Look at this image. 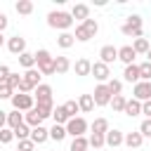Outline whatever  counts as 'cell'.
I'll list each match as a JSON object with an SVG mask.
<instances>
[{
	"label": "cell",
	"instance_id": "cell-1",
	"mask_svg": "<svg viewBox=\"0 0 151 151\" xmlns=\"http://www.w3.org/2000/svg\"><path fill=\"white\" fill-rule=\"evenodd\" d=\"M47 26L50 28H59L61 33H66L73 26V17H71V12H50L47 14Z\"/></svg>",
	"mask_w": 151,
	"mask_h": 151
},
{
	"label": "cell",
	"instance_id": "cell-2",
	"mask_svg": "<svg viewBox=\"0 0 151 151\" xmlns=\"http://www.w3.org/2000/svg\"><path fill=\"white\" fill-rule=\"evenodd\" d=\"M120 31H123V35H127V38H144L142 35V17L139 14H130L127 19H125V24L120 26Z\"/></svg>",
	"mask_w": 151,
	"mask_h": 151
},
{
	"label": "cell",
	"instance_id": "cell-3",
	"mask_svg": "<svg viewBox=\"0 0 151 151\" xmlns=\"http://www.w3.org/2000/svg\"><path fill=\"white\" fill-rule=\"evenodd\" d=\"M40 78H42V73H40L38 68H28V71L21 76V87H19V92L31 94V92L40 85Z\"/></svg>",
	"mask_w": 151,
	"mask_h": 151
},
{
	"label": "cell",
	"instance_id": "cell-4",
	"mask_svg": "<svg viewBox=\"0 0 151 151\" xmlns=\"http://www.w3.org/2000/svg\"><path fill=\"white\" fill-rule=\"evenodd\" d=\"M35 66L42 76H52L54 73V57L47 50H38L35 52Z\"/></svg>",
	"mask_w": 151,
	"mask_h": 151
},
{
	"label": "cell",
	"instance_id": "cell-5",
	"mask_svg": "<svg viewBox=\"0 0 151 151\" xmlns=\"http://www.w3.org/2000/svg\"><path fill=\"white\" fill-rule=\"evenodd\" d=\"M12 106H14V111H21V113H28L33 106H35V99H33V94H24V92H14V97H12Z\"/></svg>",
	"mask_w": 151,
	"mask_h": 151
},
{
	"label": "cell",
	"instance_id": "cell-6",
	"mask_svg": "<svg viewBox=\"0 0 151 151\" xmlns=\"http://www.w3.org/2000/svg\"><path fill=\"white\" fill-rule=\"evenodd\" d=\"M85 132H87V120L85 118L76 116V118H71L66 123V134H71V137H85Z\"/></svg>",
	"mask_w": 151,
	"mask_h": 151
},
{
	"label": "cell",
	"instance_id": "cell-7",
	"mask_svg": "<svg viewBox=\"0 0 151 151\" xmlns=\"http://www.w3.org/2000/svg\"><path fill=\"white\" fill-rule=\"evenodd\" d=\"M92 99H94V106H109L111 99H113V94L109 92V87H106L104 83H99V85L94 87V92H92Z\"/></svg>",
	"mask_w": 151,
	"mask_h": 151
},
{
	"label": "cell",
	"instance_id": "cell-8",
	"mask_svg": "<svg viewBox=\"0 0 151 151\" xmlns=\"http://www.w3.org/2000/svg\"><path fill=\"white\" fill-rule=\"evenodd\" d=\"M132 99H137V101H149L151 99V83L149 80H139L134 87H132Z\"/></svg>",
	"mask_w": 151,
	"mask_h": 151
},
{
	"label": "cell",
	"instance_id": "cell-9",
	"mask_svg": "<svg viewBox=\"0 0 151 151\" xmlns=\"http://www.w3.org/2000/svg\"><path fill=\"white\" fill-rule=\"evenodd\" d=\"M90 76H94L99 83H104V85H106V83L111 80V68H109L104 61H94V64H92V73H90Z\"/></svg>",
	"mask_w": 151,
	"mask_h": 151
},
{
	"label": "cell",
	"instance_id": "cell-10",
	"mask_svg": "<svg viewBox=\"0 0 151 151\" xmlns=\"http://www.w3.org/2000/svg\"><path fill=\"white\" fill-rule=\"evenodd\" d=\"M33 99L38 104H52V87L47 83H40L35 90H33Z\"/></svg>",
	"mask_w": 151,
	"mask_h": 151
},
{
	"label": "cell",
	"instance_id": "cell-11",
	"mask_svg": "<svg viewBox=\"0 0 151 151\" xmlns=\"http://www.w3.org/2000/svg\"><path fill=\"white\" fill-rule=\"evenodd\" d=\"M7 50L12 52V54H24L26 52V38H21V35H12L9 40H7Z\"/></svg>",
	"mask_w": 151,
	"mask_h": 151
},
{
	"label": "cell",
	"instance_id": "cell-12",
	"mask_svg": "<svg viewBox=\"0 0 151 151\" xmlns=\"http://www.w3.org/2000/svg\"><path fill=\"white\" fill-rule=\"evenodd\" d=\"M99 57H101L99 61H104V64L109 66V64H113V61L118 59V47H113V45H104V47L99 50Z\"/></svg>",
	"mask_w": 151,
	"mask_h": 151
},
{
	"label": "cell",
	"instance_id": "cell-13",
	"mask_svg": "<svg viewBox=\"0 0 151 151\" xmlns=\"http://www.w3.org/2000/svg\"><path fill=\"white\" fill-rule=\"evenodd\" d=\"M134 57H137V52H134L132 45H123V47H118V59H120L125 66L134 64Z\"/></svg>",
	"mask_w": 151,
	"mask_h": 151
},
{
	"label": "cell",
	"instance_id": "cell-14",
	"mask_svg": "<svg viewBox=\"0 0 151 151\" xmlns=\"http://www.w3.org/2000/svg\"><path fill=\"white\" fill-rule=\"evenodd\" d=\"M47 139H50V130H47V127L38 125V127L31 130V142H33V144H45Z\"/></svg>",
	"mask_w": 151,
	"mask_h": 151
},
{
	"label": "cell",
	"instance_id": "cell-15",
	"mask_svg": "<svg viewBox=\"0 0 151 151\" xmlns=\"http://www.w3.org/2000/svg\"><path fill=\"white\" fill-rule=\"evenodd\" d=\"M106 144H109L111 149H118L120 144H125V134H123L120 130H109V132H106Z\"/></svg>",
	"mask_w": 151,
	"mask_h": 151
},
{
	"label": "cell",
	"instance_id": "cell-16",
	"mask_svg": "<svg viewBox=\"0 0 151 151\" xmlns=\"http://www.w3.org/2000/svg\"><path fill=\"white\" fill-rule=\"evenodd\" d=\"M73 71H76V76H90V73H92V61L85 59V57H80V59L73 64Z\"/></svg>",
	"mask_w": 151,
	"mask_h": 151
},
{
	"label": "cell",
	"instance_id": "cell-17",
	"mask_svg": "<svg viewBox=\"0 0 151 151\" xmlns=\"http://www.w3.org/2000/svg\"><path fill=\"white\" fill-rule=\"evenodd\" d=\"M71 17H73V19H80V21H85V19H90V7H87L85 2H76V5H73V9H71Z\"/></svg>",
	"mask_w": 151,
	"mask_h": 151
},
{
	"label": "cell",
	"instance_id": "cell-18",
	"mask_svg": "<svg viewBox=\"0 0 151 151\" xmlns=\"http://www.w3.org/2000/svg\"><path fill=\"white\" fill-rule=\"evenodd\" d=\"M24 123H26V125H28L31 130H33V127H38V125L42 123V116L38 113V109H35V106H33V109H31L28 113H24Z\"/></svg>",
	"mask_w": 151,
	"mask_h": 151
},
{
	"label": "cell",
	"instance_id": "cell-19",
	"mask_svg": "<svg viewBox=\"0 0 151 151\" xmlns=\"http://www.w3.org/2000/svg\"><path fill=\"white\" fill-rule=\"evenodd\" d=\"M123 78L127 80V83H139L142 78H139V66L137 64H130V66H125V71H123Z\"/></svg>",
	"mask_w": 151,
	"mask_h": 151
},
{
	"label": "cell",
	"instance_id": "cell-20",
	"mask_svg": "<svg viewBox=\"0 0 151 151\" xmlns=\"http://www.w3.org/2000/svg\"><path fill=\"white\" fill-rule=\"evenodd\" d=\"M125 144H127L130 149H139V146L144 144L142 132H139V130H137V132H127V134H125Z\"/></svg>",
	"mask_w": 151,
	"mask_h": 151
},
{
	"label": "cell",
	"instance_id": "cell-21",
	"mask_svg": "<svg viewBox=\"0 0 151 151\" xmlns=\"http://www.w3.org/2000/svg\"><path fill=\"white\" fill-rule=\"evenodd\" d=\"M125 116H130V118H134V116H139L142 113V101H137V99H127V104H125V111H123Z\"/></svg>",
	"mask_w": 151,
	"mask_h": 151
},
{
	"label": "cell",
	"instance_id": "cell-22",
	"mask_svg": "<svg viewBox=\"0 0 151 151\" xmlns=\"http://www.w3.org/2000/svg\"><path fill=\"white\" fill-rule=\"evenodd\" d=\"M19 125H24V113H21V111H9V113H7V127L14 130V127H19Z\"/></svg>",
	"mask_w": 151,
	"mask_h": 151
},
{
	"label": "cell",
	"instance_id": "cell-23",
	"mask_svg": "<svg viewBox=\"0 0 151 151\" xmlns=\"http://www.w3.org/2000/svg\"><path fill=\"white\" fill-rule=\"evenodd\" d=\"M106 132H109V120H106V118H94V123H92V134L106 137Z\"/></svg>",
	"mask_w": 151,
	"mask_h": 151
},
{
	"label": "cell",
	"instance_id": "cell-24",
	"mask_svg": "<svg viewBox=\"0 0 151 151\" xmlns=\"http://www.w3.org/2000/svg\"><path fill=\"white\" fill-rule=\"evenodd\" d=\"M57 45H59L61 50H68V47H73V45H76V35L66 31V33H61V35L57 38Z\"/></svg>",
	"mask_w": 151,
	"mask_h": 151
},
{
	"label": "cell",
	"instance_id": "cell-25",
	"mask_svg": "<svg viewBox=\"0 0 151 151\" xmlns=\"http://www.w3.org/2000/svg\"><path fill=\"white\" fill-rule=\"evenodd\" d=\"M78 106H80L83 113H90V111L94 109V99H92V94H80V97H78Z\"/></svg>",
	"mask_w": 151,
	"mask_h": 151
},
{
	"label": "cell",
	"instance_id": "cell-26",
	"mask_svg": "<svg viewBox=\"0 0 151 151\" xmlns=\"http://www.w3.org/2000/svg\"><path fill=\"white\" fill-rule=\"evenodd\" d=\"M71 68V61H68V57H54V73H66Z\"/></svg>",
	"mask_w": 151,
	"mask_h": 151
},
{
	"label": "cell",
	"instance_id": "cell-27",
	"mask_svg": "<svg viewBox=\"0 0 151 151\" xmlns=\"http://www.w3.org/2000/svg\"><path fill=\"white\" fill-rule=\"evenodd\" d=\"M52 118H54V125H66L71 118H68V113L64 111V106H57L54 111H52Z\"/></svg>",
	"mask_w": 151,
	"mask_h": 151
},
{
	"label": "cell",
	"instance_id": "cell-28",
	"mask_svg": "<svg viewBox=\"0 0 151 151\" xmlns=\"http://www.w3.org/2000/svg\"><path fill=\"white\" fill-rule=\"evenodd\" d=\"M50 139L64 142V139H66V125H52V127H50Z\"/></svg>",
	"mask_w": 151,
	"mask_h": 151
},
{
	"label": "cell",
	"instance_id": "cell-29",
	"mask_svg": "<svg viewBox=\"0 0 151 151\" xmlns=\"http://www.w3.org/2000/svg\"><path fill=\"white\" fill-rule=\"evenodd\" d=\"M19 59V64L28 71V68H35V54H31V52H24V54H19L17 57Z\"/></svg>",
	"mask_w": 151,
	"mask_h": 151
},
{
	"label": "cell",
	"instance_id": "cell-30",
	"mask_svg": "<svg viewBox=\"0 0 151 151\" xmlns=\"http://www.w3.org/2000/svg\"><path fill=\"white\" fill-rule=\"evenodd\" d=\"M87 149H90V139L87 137H73L71 151H87Z\"/></svg>",
	"mask_w": 151,
	"mask_h": 151
},
{
	"label": "cell",
	"instance_id": "cell-31",
	"mask_svg": "<svg viewBox=\"0 0 151 151\" xmlns=\"http://www.w3.org/2000/svg\"><path fill=\"white\" fill-rule=\"evenodd\" d=\"M132 47H134V52H137V54H149V50H151V45H149V40H146V38H137Z\"/></svg>",
	"mask_w": 151,
	"mask_h": 151
},
{
	"label": "cell",
	"instance_id": "cell-32",
	"mask_svg": "<svg viewBox=\"0 0 151 151\" xmlns=\"http://www.w3.org/2000/svg\"><path fill=\"white\" fill-rule=\"evenodd\" d=\"M14 139H31V127L24 123V125H19V127H14Z\"/></svg>",
	"mask_w": 151,
	"mask_h": 151
},
{
	"label": "cell",
	"instance_id": "cell-33",
	"mask_svg": "<svg viewBox=\"0 0 151 151\" xmlns=\"http://www.w3.org/2000/svg\"><path fill=\"white\" fill-rule=\"evenodd\" d=\"M14 9H17L19 14H31V12H33V2H31V0H19V2L14 5Z\"/></svg>",
	"mask_w": 151,
	"mask_h": 151
},
{
	"label": "cell",
	"instance_id": "cell-34",
	"mask_svg": "<svg viewBox=\"0 0 151 151\" xmlns=\"http://www.w3.org/2000/svg\"><path fill=\"white\" fill-rule=\"evenodd\" d=\"M106 87H109V92L116 97V94H120V92H123V80H118V78H111V80L106 83Z\"/></svg>",
	"mask_w": 151,
	"mask_h": 151
},
{
	"label": "cell",
	"instance_id": "cell-35",
	"mask_svg": "<svg viewBox=\"0 0 151 151\" xmlns=\"http://www.w3.org/2000/svg\"><path fill=\"white\" fill-rule=\"evenodd\" d=\"M61 106H64V111L68 113V118H76V113L80 111V106H78V101H76V99H68V101H66V104H61Z\"/></svg>",
	"mask_w": 151,
	"mask_h": 151
},
{
	"label": "cell",
	"instance_id": "cell-36",
	"mask_svg": "<svg viewBox=\"0 0 151 151\" xmlns=\"http://www.w3.org/2000/svg\"><path fill=\"white\" fill-rule=\"evenodd\" d=\"M125 104H127V99H125L123 94H116V97L111 99V106H113V111H120V113H123V111H125Z\"/></svg>",
	"mask_w": 151,
	"mask_h": 151
},
{
	"label": "cell",
	"instance_id": "cell-37",
	"mask_svg": "<svg viewBox=\"0 0 151 151\" xmlns=\"http://www.w3.org/2000/svg\"><path fill=\"white\" fill-rule=\"evenodd\" d=\"M83 26H85V31L90 33V38H94V35H97V31H99V24H97L94 19H85V21H83Z\"/></svg>",
	"mask_w": 151,
	"mask_h": 151
},
{
	"label": "cell",
	"instance_id": "cell-38",
	"mask_svg": "<svg viewBox=\"0 0 151 151\" xmlns=\"http://www.w3.org/2000/svg\"><path fill=\"white\" fill-rule=\"evenodd\" d=\"M139 78L151 83V61H144V64H139Z\"/></svg>",
	"mask_w": 151,
	"mask_h": 151
},
{
	"label": "cell",
	"instance_id": "cell-39",
	"mask_svg": "<svg viewBox=\"0 0 151 151\" xmlns=\"http://www.w3.org/2000/svg\"><path fill=\"white\" fill-rule=\"evenodd\" d=\"M73 35H76V40H78V42H87V40H90V33L85 31V26H83V24H80V26H76V33H73Z\"/></svg>",
	"mask_w": 151,
	"mask_h": 151
},
{
	"label": "cell",
	"instance_id": "cell-40",
	"mask_svg": "<svg viewBox=\"0 0 151 151\" xmlns=\"http://www.w3.org/2000/svg\"><path fill=\"white\" fill-rule=\"evenodd\" d=\"M7 85H9L14 92H19V87H21V76H19V73H9V78H7Z\"/></svg>",
	"mask_w": 151,
	"mask_h": 151
},
{
	"label": "cell",
	"instance_id": "cell-41",
	"mask_svg": "<svg viewBox=\"0 0 151 151\" xmlns=\"http://www.w3.org/2000/svg\"><path fill=\"white\" fill-rule=\"evenodd\" d=\"M106 144V137H101V134H90V146L92 149H101Z\"/></svg>",
	"mask_w": 151,
	"mask_h": 151
},
{
	"label": "cell",
	"instance_id": "cell-42",
	"mask_svg": "<svg viewBox=\"0 0 151 151\" xmlns=\"http://www.w3.org/2000/svg\"><path fill=\"white\" fill-rule=\"evenodd\" d=\"M12 139H14V130L2 127V130H0V144H9Z\"/></svg>",
	"mask_w": 151,
	"mask_h": 151
},
{
	"label": "cell",
	"instance_id": "cell-43",
	"mask_svg": "<svg viewBox=\"0 0 151 151\" xmlns=\"http://www.w3.org/2000/svg\"><path fill=\"white\" fill-rule=\"evenodd\" d=\"M12 97H14V90H12L7 83H2V85H0V99H12Z\"/></svg>",
	"mask_w": 151,
	"mask_h": 151
},
{
	"label": "cell",
	"instance_id": "cell-44",
	"mask_svg": "<svg viewBox=\"0 0 151 151\" xmlns=\"http://www.w3.org/2000/svg\"><path fill=\"white\" fill-rule=\"evenodd\" d=\"M139 132H142V137H151V118L142 120V125H139Z\"/></svg>",
	"mask_w": 151,
	"mask_h": 151
},
{
	"label": "cell",
	"instance_id": "cell-45",
	"mask_svg": "<svg viewBox=\"0 0 151 151\" xmlns=\"http://www.w3.org/2000/svg\"><path fill=\"white\" fill-rule=\"evenodd\" d=\"M33 149H35V144H33L31 139H21L19 146H17V151H33Z\"/></svg>",
	"mask_w": 151,
	"mask_h": 151
},
{
	"label": "cell",
	"instance_id": "cell-46",
	"mask_svg": "<svg viewBox=\"0 0 151 151\" xmlns=\"http://www.w3.org/2000/svg\"><path fill=\"white\" fill-rule=\"evenodd\" d=\"M9 73H12V71H9V66H5V64H0V85H2V83H7V78H9Z\"/></svg>",
	"mask_w": 151,
	"mask_h": 151
},
{
	"label": "cell",
	"instance_id": "cell-47",
	"mask_svg": "<svg viewBox=\"0 0 151 151\" xmlns=\"http://www.w3.org/2000/svg\"><path fill=\"white\" fill-rule=\"evenodd\" d=\"M142 113H144V116H146V118H151V99H149V101H144V104H142Z\"/></svg>",
	"mask_w": 151,
	"mask_h": 151
},
{
	"label": "cell",
	"instance_id": "cell-48",
	"mask_svg": "<svg viewBox=\"0 0 151 151\" xmlns=\"http://www.w3.org/2000/svg\"><path fill=\"white\" fill-rule=\"evenodd\" d=\"M7 24H9V19H7V14H2V12H0V33H2L5 28H7Z\"/></svg>",
	"mask_w": 151,
	"mask_h": 151
},
{
	"label": "cell",
	"instance_id": "cell-49",
	"mask_svg": "<svg viewBox=\"0 0 151 151\" xmlns=\"http://www.w3.org/2000/svg\"><path fill=\"white\" fill-rule=\"evenodd\" d=\"M5 125H7V111H2V109H0V130H2Z\"/></svg>",
	"mask_w": 151,
	"mask_h": 151
},
{
	"label": "cell",
	"instance_id": "cell-50",
	"mask_svg": "<svg viewBox=\"0 0 151 151\" xmlns=\"http://www.w3.org/2000/svg\"><path fill=\"white\" fill-rule=\"evenodd\" d=\"M2 45H5V35L0 33V47H2Z\"/></svg>",
	"mask_w": 151,
	"mask_h": 151
},
{
	"label": "cell",
	"instance_id": "cell-51",
	"mask_svg": "<svg viewBox=\"0 0 151 151\" xmlns=\"http://www.w3.org/2000/svg\"><path fill=\"white\" fill-rule=\"evenodd\" d=\"M146 57H149V59H146V61H151V50H149V54H146Z\"/></svg>",
	"mask_w": 151,
	"mask_h": 151
},
{
	"label": "cell",
	"instance_id": "cell-52",
	"mask_svg": "<svg viewBox=\"0 0 151 151\" xmlns=\"http://www.w3.org/2000/svg\"><path fill=\"white\" fill-rule=\"evenodd\" d=\"M14 151H17V149H14Z\"/></svg>",
	"mask_w": 151,
	"mask_h": 151
}]
</instances>
